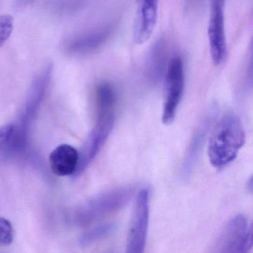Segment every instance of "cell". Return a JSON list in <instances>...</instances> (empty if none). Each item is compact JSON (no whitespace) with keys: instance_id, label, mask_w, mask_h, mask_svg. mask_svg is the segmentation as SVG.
Returning a JSON list of instances; mask_svg holds the SVG:
<instances>
[{"instance_id":"1","label":"cell","mask_w":253,"mask_h":253,"mask_svg":"<svg viewBox=\"0 0 253 253\" xmlns=\"http://www.w3.org/2000/svg\"><path fill=\"white\" fill-rule=\"evenodd\" d=\"M246 134L239 117L223 115L214 125L208 141L209 160L214 168L226 167L236 158L245 143Z\"/></svg>"},{"instance_id":"2","label":"cell","mask_w":253,"mask_h":253,"mask_svg":"<svg viewBox=\"0 0 253 253\" xmlns=\"http://www.w3.org/2000/svg\"><path fill=\"white\" fill-rule=\"evenodd\" d=\"M134 189L127 186L99 194L80 206L72 220L78 226H86L124 208L132 198Z\"/></svg>"},{"instance_id":"3","label":"cell","mask_w":253,"mask_h":253,"mask_svg":"<svg viewBox=\"0 0 253 253\" xmlns=\"http://www.w3.org/2000/svg\"><path fill=\"white\" fill-rule=\"evenodd\" d=\"M52 69V65H47L32 84L21 118H20V122L17 125L13 124L14 131L10 143V149H19L22 147L26 142L29 126L32 124L45 97L51 79Z\"/></svg>"},{"instance_id":"4","label":"cell","mask_w":253,"mask_h":253,"mask_svg":"<svg viewBox=\"0 0 253 253\" xmlns=\"http://www.w3.org/2000/svg\"><path fill=\"white\" fill-rule=\"evenodd\" d=\"M253 247V232L248 219L243 214L234 216L220 233L216 252L222 253H246Z\"/></svg>"},{"instance_id":"5","label":"cell","mask_w":253,"mask_h":253,"mask_svg":"<svg viewBox=\"0 0 253 253\" xmlns=\"http://www.w3.org/2000/svg\"><path fill=\"white\" fill-rule=\"evenodd\" d=\"M149 189L143 188L136 196L126 241V253H143L149 222Z\"/></svg>"},{"instance_id":"6","label":"cell","mask_w":253,"mask_h":253,"mask_svg":"<svg viewBox=\"0 0 253 253\" xmlns=\"http://www.w3.org/2000/svg\"><path fill=\"white\" fill-rule=\"evenodd\" d=\"M185 87L184 65L179 56H174L169 64L166 76V94L163 109L162 122L172 124L183 97Z\"/></svg>"},{"instance_id":"7","label":"cell","mask_w":253,"mask_h":253,"mask_svg":"<svg viewBox=\"0 0 253 253\" xmlns=\"http://www.w3.org/2000/svg\"><path fill=\"white\" fill-rule=\"evenodd\" d=\"M115 125V114L97 115L95 126L84 142L79 152V164L75 175L85 171L106 143Z\"/></svg>"},{"instance_id":"8","label":"cell","mask_w":253,"mask_h":253,"mask_svg":"<svg viewBox=\"0 0 253 253\" xmlns=\"http://www.w3.org/2000/svg\"><path fill=\"white\" fill-rule=\"evenodd\" d=\"M226 0H210V16L208 38L213 64L220 66L227 57V43L225 32L224 8Z\"/></svg>"},{"instance_id":"9","label":"cell","mask_w":253,"mask_h":253,"mask_svg":"<svg viewBox=\"0 0 253 253\" xmlns=\"http://www.w3.org/2000/svg\"><path fill=\"white\" fill-rule=\"evenodd\" d=\"M215 116V110L211 109L209 110L194 131L180 169V177L184 181L189 180L193 172Z\"/></svg>"},{"instance_id":"10","label":"cell","mask_w":253,"mask_h":253,"mask_svg":"<svg viewBox=\"0 0 253 253\" xmlns=\"http://www.w3.org/2000/svg\"><path fill=\"white\" fill-rule=\"evenodd\" d=\"M133 39L137 45H143L152 38L158 21V0H136Z\"/></svg>"},{"instance_id":"11","label":"cell","mask_w":253,"mask_h":253,"mask_svg":"<svg viewBox=\"0 0 253 253\" xmlns=\"http://www.w3.org/2000/svg\"><path fill=\"white\" fill-rule=\"evenodd\" d=\"M79 164V152L69 144H62L51 152L49 165L51 171L60 177L75 175Z\"/></svg>"},{"instance_id":"12","label":"cell","mask_w":253,"mask_h":253,"mask_svg":"<svg viewBox=\"0 0 253 253\" xmlns=\"http://www.w3.org/2000/svg\"><path fill=\"white\" fill-rule=\"evenodd\" d=\"M109 36L108 31L91 32L72 40L67 45V51L71 54H84L100 47Z\"/></svg>"},{"instance_id":"13","label":"cell","mask_w":253,"mask_h":253,"mask_svg":"<svg viewBox=\"0 0 253 253\" xmlns=\"http://www.w3.org/2000/svg\"><path fill=\"white\" fill-rule=\"evenodd\" d=\"M116 103V93L112 85L102 83L96 89V106L97 115L114 113Z\"/></svg>"},{"instance_id":"14","label":"cell","mask_w":253,"mask_h":253,"mask_svg":"<svg viewBox=\"0 0 253 253\" xmlns=\"http://www.w3.org/2000/svg\"><path fill=\"white\" fill-rule=\"evenodd\" d=\"M115 229L116 224L115 223H103L85 232L81 236L80 241L83 245H90L109 236L115 232Z\"/></svg>"},{"instance_id":"15","label":"cell","mask_w":253,"mask_h":253,"mask_svg":"<svg viewBox=\"0 0 253 253\" xmlns=\"http://www.w3.org/2000/svg\"><path fill=\"white\" fill-rule=\"evenodd\" d=\"M14 231L7 219L0 217V247L10 245L14 241Z\"/></svg>"},{"instance_id":"16","label":"cell","mask_w":253,"mask_h":253,"mask_svg":"<svg viewBox=\"0 0 253 253\" xmlns=\"http://www.w3.org/2000/svg\"><path fill=\"white\" fill-rule=\"evenodd\" d=\"M14 29V19L9 15L0 16V48L9 39Z\"/></svg>"},{"instance_id":"17","label":"cell","mask_w":253,"mask_h":253,"mask_svg":"<svg viewBox=\"0 0 253 253\" xmlns=\"http://www.w3.org/2000/svg\"><path fill=\"white\" fill-rule=\"evenodd\" d=\"M14 131L13 124L0 127V150L9 147Z\"/></svg>"},{"instance_id":"18","label":"cell","mask_w":253,"mask_h":253,"mask_svg":"<svg viewBox=\"0 0 253 253\" xmlns=\"http://www.w3.org/2000/svg\"><path fill=\"white\" fill-rule=\"evenodd\" d=\"M34 0H17V4L20 6H26V5H29L31 2H33Z\"/></svg>"},{"instance_id":"19","label":"cell","mask_w":253,"mask_h":253,"mask_svg":"<svg viewBox=\"0 0 253 253\" xmlns=\"http://www.w3.org/2000/svg\"><path fill=\"white\" fill-rule=\"evenodd\" d=\"M247 189H248L250 193H252V191H253V180H252V177H250L248 181H247Z\"/></svg>"}]
</instances>
